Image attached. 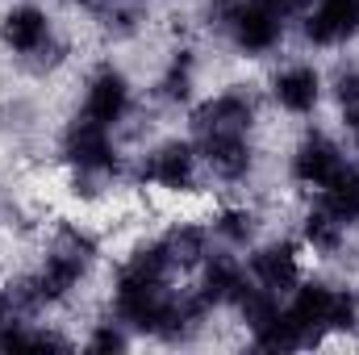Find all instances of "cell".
I'll return each instance as SVG.
<instances>
[{
	"label": "cell",
	"instance_id": "obj_1",
	"mask_svg": "<svg viewBox=\"0 0 359 355\" xmlns=\"http://www.w3.org/2000/svg\"><path fill=\"white\" fill-rule=\"evenodd\" d=\"M222 25L230 29L238 51H251V55L271 51L284 34V17L271 13L264 0H222Z\"/></svg>",
	"mask_w": 359,
	"mask_h": 355
},
{
	"label": "cell",
	"instance_id": "obj_2",
	"mask_svg": "<svg viewBox=\"0 0 359 355\" xmlns=\"http://www.w3.org/2000/svg\"><path fill=\"white\" fill-rule=\"evenodd\" d=\"M63 155L80 168V176H104L117 168V151H113V138H109V126L100 121H76L63 138Z\"/></svg>",
	"mask_w": 359,
	"mask_h": 355
},
{
	"label": "cell",
	"instance_id": "obj_3",
	"mask_svg": "<svg viewBox=\"0 0 359 355\" xmlns=\"http://www.w3.org/2000/svg\"><path fill=\"white\" fill-rule=\"evenodd\" d=\"M359 34V0H318L305 17V38L318 46H339Z\"/></svg>",
	"mask_w": 359,
	"mask_h": 355
},
{
	"label": "cell",
	"instance_id": "obj_4",
	"mask_svg": "<svg viewBox=\"0 0 359 355\" xmlns=\"http://www.w3.org/2000/svg\"><path fill=\"white\" fill-rule=\"evenodd\" d=\"M339 168H343V155L326 134H309L292 155V180L305 188H326L339 176Z\"/></svg>",
	"mask_w": 359,
	"mask_h": 355
},
{
	"label": "cell",
	"instance_id": "obj_5",
	"mask_svg": "<svg viewBox=\"0 0 359 355\" xmlns=\"http://www.w3.org/2000/svg\"><path fill=\"white\" fill-rule=\"evenodd\" d=\"M201 151H205V163L222 180H243L251 172L247 130H209L201 134Z\"/></svg>",
	"mask_w": 359,
	"mask_h": 355
},
{
	"label": "cell",
	"instance_id": "obj_6",
	"mask_svg": "<svg viewBox=\"0 0 359 355\" xmlns=\"http://www.w3.org/2000/svg\"><path fill=\"white\" fill-rule=\"evenodd\" d=\"M130 109V88H126V76L104 67L96 72L88 84V96H84V117L100 121V126H117Z\"/></svg>",
	"mask_w": 359,
	"mask_h": 355
},
{
	"label": "cell",
	"instance_id": "obj_7",
	"mask_svg": "<svg viewBox=\"0 0 359 355\" xmlns=\"http://www.w3.org/2000/svg\"><path fill=\"white\" fill-rule=\"evenodd\" d=\"M192 168H196V155L188 142H163L147 159V180L168 188V192H184L192 184Z\"/></svg>",
	"mask_w": 359,
	"mask_h": 355
},
{
	"label": "cell",
	"instance_id": "obj_8",
	"mask_svg": "<svg viewBox=\"0 0 359 355\" xmlns=\"http://www.w3.org/2000/svg\"><path fill=\"white\" fill-rule=\"evenodd\" d=\"M251 117H255V100L243 88H230L196 109V130L201 134H209V130H247Z\"/></svg>",
	"mask_w": 359,
	"mask_h": 355
},
{
	"label": "cell",
	"instance_id": "obj_9",
	"mask_svg": "<svg viewBox=\"0 0 359 355\" xmlns=\"http://www.w3.org/2000/svg\"><path fill=\"white\" fill-rule=\"evenodd\" d=\"M243 293H247V276L234 260H226V255L205 260V276H201V288H196V297L205 305H238Z\"/></svg>",
	"mask_w": 359,
	"mask_h": 355
},
{
	"label": "cell",
	"instance_id": "obj_10",
	"mask_svg": "<svg viewBox=\"0 0 359 355\" xmlns=\"http://www.w3.org/2000/svg\"><path fill=\"white\" fill-rule=\"evenodd\" d=\"M46 34H50L46 13L34 8V4H17V8L4 17V25H0L4 46L17 51V55H34V51H42V46H46Z\"/></svg>",
	"mask_w": 359,
	"mask_h": 355
},
{
	"label": "cell",
	"instance_id": "obj_11",
	"mask_svg": "<svg viewBox=\"0 0 359 355\" xmlns=\"http://www.w3.org/2000/svg\"><path fill=\"white\" fill-rule=\"evenodd\" d=\"M297 251L288 247V243H268V247H259L255 255H251V280L255 284H264L271 293H280V288H292L297 284Z\"/></svg>",
	"mask_w": 359,
	"mask_h": 355
},
{
	"label": "cell",
	"instance_id": "obj_12",
	"mask_svg": "<svg viewBox=\"0 0 359 355\" xmlns=\"http://www.w3.org/2000/svg\"><path fill=\"white\" fill-rule=\"evenodd\" d=\"M271 92H276V100H280L288 113H309V109L318 105V96H322V80H318L313 67L292 63V67H284V72L271 80Z\"/></svg>",
	"mask_w": 359,
	"mask_h": 355
},
{
	"label": "cell",
	"instance_id": "obj_13",
	"mask_svg": "<svg viewBox=\"0 0 359 355\" xmlns=\"http://www.w3.org/2000/svg\"><path fill=\"white\" fill-rule=\"evenodd\" d=\"M322 192H326L322 196V209L334 222H343V226L359 222V168H339V176L330 180Z\"/></svg>",
	"mask_w": 359,
	"mask_h": 355
},
{
	"label": "cell",
	"instance_id": "obj_14",
	"mask_svg": "<svg viewBox=\"0 0 359 355\" xmlns=\"http://www.w3.org/2000/svg\"><path fill=\"white\" fill-rule=\"evenodd\" d=\"M305 239H309V247H318V251H334V247L343 243V222H334L326 209H318V213L305 217Z\"/></svg>",
	"mask_w": 359,
	"mask_h": 355
},
{
	"label": "cell",
	"instance_id": "obj_15",
	"mask_svg": "<svg viewBox=\"0 0 359 355\" xmlns=\"http://www.w3.org/2000/svg\"><path fill=\"white\" fill-rule=\"evenodd\" d=\"M217 234H226L230 243H247V239H251V213H243V209H230V213H222V222H217Z\"/></svg>",
	"mask_w": 359,
	"mask_h": 355
},
{
	"label": "cell",
	"instance_id": "obj_16",
	"mask_svg": "<svg viewBox=\"0 0 359 355\" xmlns=\"http://www.w3.org/2000/svg\"><path fill=\"white\" fill-rule=\"evenodd\" d=\"M163 96H172V100H184V96H188V59H176V67L168 72Z\"/></svg>",
	"mask_w": 359,
	"mask_h": 355
},
{
	"label": "cell",
	"instance_id": "obj_17",
	"mask_svg": "<svg viewBox=\"0 0 359 355\" xmlns=\"http://www.w3.org/2000/svg\"><path fill=\"white\" fill-rule=\"evenodd\" d=\"M339 100H343V105L359 100V67H347V72H339Z\"/></svg>",
	"mask_w": 359,
	"mask_h": 355
},
{
	"label": "cell",
	"instance_id": "obj_18",
	"mask_svg": "<svg viewBox=\"0 0 359 355\" xmlns=\"http://www.w3.org/2000/svg\"><path fill=\"white\" fill-rule=\"evenodd\" d=\"M121 343H126V339H121L117 330H100V335L92 339V347H96V351H109V347H121Z\"/></svg>",
	"mask_w": 359,
	"mask_h": 355
},
{
	"label": "cell",
	"instance_id": "obj_19",
	"mask_svg": "<svg viewBox=\"0 0 359 355\" xmlns=\"http://www.w3.org/2000/svg\"><path fill=\"white\" fill-rule=\"evenodd\" d=\"M271 13H280V17H288V13H297V8H305L309 0H264Z\"/></svg>",
	"mask_w": 359,
	"mask_h": 355
},
{
	"label": "cell",
	"instance_id": "obj_20",
	"mask_svg": "<svg viewBox=\"0 0 359 355\" xmlns=\"http://www.w3.org/2000/svg\"><path fill=\"white\" fill-rule=\"evenodd\" d=\"M347 130H351V138L359 142V100H351V105H347Z\"/></svg>",
	"mask_w": 359,
	"mask_h": 355
},
{
	"label": "cell",
	"instance_id": "obj_21",
	"mask_svg": "<svg viewBox=\"0 0 359 355\" xmlns=\"http://www.w3.org/2000/svg\"><path fill=\"white\" fill-rule=\"evenodd\" d=\"M4 322H8V297L0 293V326H4Z\"/></svg>",
	"mask_w": 359,
	"mask_h": 355
}]
</instances>
